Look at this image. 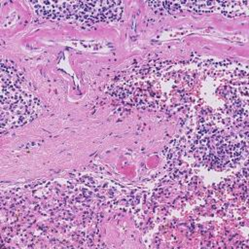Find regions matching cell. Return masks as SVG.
Instances as JSON below:
<instances>
[{"label":"cell","instance_id":"6da1fadb","mask_svg":"<svg viewBox=\"0 0 249 249\" xmlns=\"http://www.w3.org/2000/svg\"><path fill=\"white\" fill-rule=\"evenodd\" d=\"M30 4L42 17L51 19H75L85 24L114 21L123 12V3L119 1H39Z\"/></svg>","mask_w":249,"mask_h":249},{"label":"cell","instance_id":"7a4b0ae2","mask_svg":"<svg viewBox=\"0 0 249 249\" xmlns=\"http://www.w3.org/2000/svg\"><path fill=\"white\" fill-rule=\"evenodd\" d=\"M19 84L18 75L16 71L11 72L7 68V74L2 70V94H7L6 96H2V126L5 124L8 126L20 125V124H24L30 120L32 117V113L35 109H33L34 101L31 100V96L29 93H26L18 89V85Z\"/></svg>","mask_w":249,"mask_h":249}]
</instances>
